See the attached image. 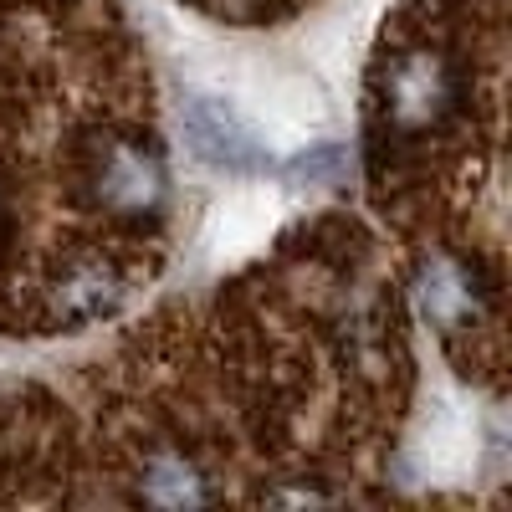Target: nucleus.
<instances>
[{
    "label": "nucleus",
    "instance_id": "7ed1b4c3",
    "mask_svg": "<svg viewBox=\"0 0 512 512\" xmlns=\"http://www.w3.org/2000/svg\"><path fill=\"white\" fill-rule=\"evenodd\" d=\"M441 98V72L431 67V62H415V67H405L400 77H395V103L405 108V113H431V103Z\"/></svg>",
    "mask_w": 512,
    "mask_h": 512
},
{
    "label": "nucleus",
    "instance_id": "f257e3e1",
    "mask_svg": "<svg viewBox=\"0 0 512 512\" xmlns=\"http://www.w3.org/2000/svg\"><path fill=\"white\" fill-rule=\"evenodd\" d=\"M185 144L200 164L221 169V175H262L272 164L267 144L251 134V123L221 98H190L185 103Z\"/></svg>",
    "mask_w": 512,
    "mask_h": 512
},
{
    "label": "nucleus",
    "instance_id": "20e7f679",
    "mask_svg": "<svg viewBox=\"0 0 512 512\" xmlns=\"http://www.w3.org/2000/svg\"><path fill=\"white\" fill-rule=\"evenodd\" d=\"M344 149H333V144H323V149H308V154H297L292 159V180H323V185H333V180H344Z\"/></svg>",
    "mask_w": 512,
    "mask_h": 512
},
{
    "label": "nucleus",
    "instance_id": "39448f33",
    "mask_svg": "<svg viewBox=\"0 0 512 512\" xmlns=\"http://www.w3.org/2000/svg\"><path fill=\"white\" fill-rule=\"evenodd\" d=\"M149 492H154L159 502H200V497H205V492L195 487V477L180 472V466H159V472L149 477Z\"/></svg>",
    "mask_w": 512,
    "mask_h": 512
},
{
    "label": "nucleus",
    "instance_id": "f03ea898",
    "mask_svg": "<svg viewBox=\"0 0 512 512\" xmlns=\"http://www.w3.org/2000/svg\"><path fill=\"white\" fill-rule=\"evenodd\" d=\"M103 195L113 205H134L139 210V205H149L159 195V169L149 159H139V154H113L108 175H103Z\"/></svg>",
    "mask_w": 512,
    "mask_h": 512
}]
</instances>
